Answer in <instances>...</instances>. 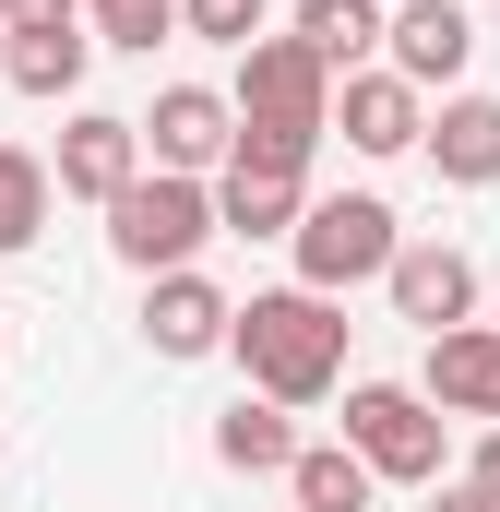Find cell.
<instances>
[{"label":"cell","mask_w":500,"mask_h":512,"mask_svg":"<svg viewBox=\"0 0 500 512\" xmlns=\"http://www.w3.org/2000/svg\"><path fill=\"white\" fill-rule=\"evenodd\" d=\"M286 501H298V512H370V501H381V477L346 453V441H310V453L286 465Z\"/></svg>","instance_id":"19"},{"label":"cell","mask_w":500,"mask_h":512,"mask_svg":"<svg viewBox=\"0 0 500 512\" xmlns=\"http://www.w3.org/2000/svg\"><path fill=\"white\" fill-rule=\"evenodd\" d=\"M381 60H393L417 96H465V60H477V12H465V0H405Z\"/></svg>","instance_id":"9"},{"label":"cell","mask_w":500,"mask_h":512,"mask_svg":"<svg viewBox=\"0 0 500 512\" xmlns=\"http://www.w3.org/2000/svg\"><path fill=\"white\" fill-rule=\"evenodd\" d=\"M179 24L215 36V48H250V36H262V0H179Z\"/></svg>","instance_id":"21"},{"label":"cell","mask_w":500,"mask_h":512,"mask_svg":"<svg viewBox=\"0 0 500 512\" xmlns=\"http://www.w3.org/2000/svg\"><path fill=\"white\" fill-rule=\"evenodd\" d=\"M441 441H453V417L417 382H346V453L381 489H441Z\"/></svg>","instance_id":"4"},{"label":"cell","mask_w":500,"mask_h":512,"mask_svg":"<svg viewBox=\"0 0 500 512\" xmlns=\"http://www.w3.org/2000/svg\"><path fill=\"white\" fill-rule=\"evenodd\" d=\"M143 155L179 167V179H227V155H239V96H215V84H167V96L143 108Z\"/></svg>","instance_id":"6"},{"label":"cell","mask_w":500,"mask_h":512,"mask_svg":"<svg viewBox=\"0 0 500 512\" xmlns=\"http://www.w3.org/2000/svg\"><path fill=\"white\" fill-rule=\"evenodd\" d=\"M215 215H227V239H298V215H310V167H250V155H227Z\"/></svg>","instance_id":"13"},{"label":"cell","mask_w":500,"mask_h":512,"mask_svg":"<svg viewBox=\"0 0 500 512\" xmlns=\"http://www.w3.org/2000/svg\"><path fill=\"white\" fill-rule=\"evenodd\" d=\"M334 131H346V155H429V96L393 60H370L334 84Z\"/></svg>","instance_id":"8"},{"label":"cell","mask_w":500,"mask_h":512,"mask_svg":"<svg viewBox=\"0 0 500 512\" xmlns=\"http://www.w3.org/2000/svg\"><path fill=\"white\" fill-rule=\"evenodd\" d=\"M429 167L453 191H489L500 179V96H441L429 108Z\"/></svg>","instance_id":"15"},{"label":"cell","mask_w":500,"mask_h":512,"mask_svg":"<svg viewBox=\"0 0 500 512\" xmlns=\"http://www.w3.org/2000/svg\"><path fill=\"white\" fill-rule=\"evenodd\" d=\"M48 167H60V203H96V215H108L155 155H143V120H120V108H72V131H60Z\"/></svg>","instance_id":"7"},{"label":"cell","mask_w":500,"mask_h":512,"mask_svg":"<svg viewBox=\"0 0 500 512\" xmlns=\"http://www.w3.org/2000/svg\"><path fill=\"white\" fill-rule=\"evenodd\" d=\"M84 60H96V36H84V24H72V36H12L0 84H12V96H36V108H60V96H84Z\"/></svg>","instance_id":"17"},{"label":"cell","mask_w":500,"mask_h":512,"mask_svg":"<svg viewBox=\"0 0 500 512\" xmlns=\"http://www.w3.org/2000/svg\"><path fill=\"white\" fill-rule=\"evenodd\" d=\"M227 334H239V298H227V286H215L203 262H191V274H155V286H143V346H155V358H215Z\"/></svg>","instance_id":"10"},{"label":"cell","mask_w":500,"mask_h":512,"mask_svg":"<svg viewBox=\"0 0 500 512\" xmlns=\"http://www.w3.org/2000/svg\"><path fill=\"white\" fill-rule=\"evenodd\" d=\"M417 393H429L441 417H477V429H500V322H453V334H429Z\"/></svg>","instance_id":"11"},{"label":"cell","mask_w":500,"mask_h":512,"mask_svg":"<svg viewBox=\"0 0 500 512\" xmlns=\"http://www.w3.org/2000/svg\"><path fill=\"white\" fill-rule=\"evenodd\" d=\"M0 60H12V24H0Z\"/></svg>","instance_id":"25"},{"label":"cell","mask_w":500,"mask_h":512,"mask_svg":"<svg viewBox=\"0 0 500 512\" xmlns=\"http://www.w3.org/2000/svg\"><path fill=\"white\" fill-rule=\"evenodd\" d=\"M227 358L274 405H334L346 393V298H322V286H250Z\"/></svg>","instance_id":"1"},{"label":"cell","mask_w":500,"mask_h":512,"mask_svg":"<svg viewBox=\"0 0 500 512\" xmlns=\"http://www.w3.org/2000/svg\"><path fill=\"white\" fill-rule=\"evenodd\" d=\"M298 36H310V48L334 60V84H346V72H370L381 48H393V12H381V0H298Z\"/></svg>","instance_id":"16"},{"label":"cell","mask_w":500,"mask_h":512,"mask_svg":"<svg viewBox=\"0 0 500 512\" xmlns=\"http://www.w3.org/2000/svg\"><path fill=\"white\" fill-rule=\"evenodd\" d=\"M203 239H227V215H215V179H179V167H143L120 203H108V251L155 286V274H191Z\"/></svg>","instance_id":"2"},{"label":"cell","mask_w":500,"mask_h":512,"mask_svg":"<svg viewBox=\"0 0 500 512\" xmlns=\"http://www.w3.org/2000/svg\"><path fill=\"white\" fill-rule=\"evenodd\" d=\"M239 131H286V143H322L334 131V60L298 24L239 48Z\"/></svg>","instance_id":"5"},{"label":"cell","mask_w":500,"mask_h":512,"mask_svg":"<svg viewBox=\"0 0 500 512\" xmlns=\"http://www.w3.org/2000/svg\"><path fill=\"white\" fill-rule=\"evenodd\" d=\"M310 441H298V405H274V393H239L227 417H215V465L227 477H286Z\"/></svg>","instance_id":"14"},{"label":"cell","mask_w":500,"mask_h":512,"mask_svg":"<svg viewBox=\"0 0 500 512\" xmlns=\"http://www.w3.org/2000/svg\"><path fill=\"white\" fill-rule=\"evenodd\" d=\"M48 203H60V167L24 155V143H0V262L48 239Z\"/></svg>","instance_id":"18"},{"label":"cell","mask_w":500,"mask_h":512,"mask_svg":"<svg viewBox=\"0 0 500 512\" xmlns=\"http://www.w3.org/2000/svg\"><path fill=\"white\" fill-rule=\"evenodd\" d=\"M381 298H393V322L453 334V322L477 310V262L453 251V239H405V251H393V274H381Z\"/></svg>","instance_id":"12"},{"label":"cell","mask_w":500,"mask_h":512,"mask_svg":"<svg viewBox=\"0 0 500 512\" xmlns=\"http://www.w3.org/2000/svg\"><path fill=\"white\" fill-rule=\"evenodd\" d=\"M298 286H322V298H358V286H381L393 274V251H405V227H393V203L381 191H310V215H298Z\"/></svg>","instance_id":"3"},{"label":"cell","mask_w":500,"mask_h":512,"mask_svg":"<svg viewBox=\"0 0 500 512\" xmlns=\"http://www.w3.org/2000/svg\"><path fill=\"white\" fill-rule=\"evenodd\" d=\"M429 512H500V501H477V489L453 477V489H429Z\"/></svg>","instance_id":"24"},{"label":"cell","mask_w":500,"mask_h":512,"mask_svg":"<svg viewBox=\"0 0 500 512\" xmlns=\"http://www.w3.org/2000/svg\"><path fill=\"white\" fill-rule=\"evenodd\" d=\"M0 24H12V36H72L84 0H0Z\"/></svg>","instance_id":"22"},{"label":"cell","mask_w":500,"mask_h":512,"mask_svg":"<svg viewBox=\"0 0 500 512\" xmlns=\"http://www.w3.org/2000/svg\"><path fill=\"white\" fill-rule=\"evenodd\" d=\"M465 489H477V501H500V429H477V453H465Z\"/></svg>","instance_id":"23"},{"label":"cell","mask_w":500,"mask_h":512,"mask_svg":"<svg viewBox=\"0 0 500 512\" xmlns=\"http://www.w3.org/2000/svg\"><path fill=\"white\" fill-rule=\"evenodd\" d=\"M84 24H96V48L155 60V36H179V0H84Z\"/></svg>","instance_id":"20"}]
</instances>
